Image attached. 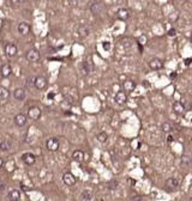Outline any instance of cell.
Masks as SVG:
<instances>
[{
    "label": "cell",
    "instance_id": "obj_1",
    "mask_svg": "<svg viewBox=\"0 0 192 201\" xmlns=\"http://www.w3.org/2000/svg\"><path fill=\"white\" fill-rule=\"evenodd\" d=\"M90 11L94 16H101L102 13L106 11V9H105V5L102 2L95 1L90 5Z\"/></svg>",
    "mask_w": 192,
    "mask_h": 201
},
{
    "label": "cell",
    "instance_id": "obj_2",
    "mask_svg": "<svg viewBox=\"0 0 192 201\" xmlns=\"http://www.w3.org/2000/svg\"><path fill=\"white\" fill-rule=\"evenodd\" d=\"M25 58H27V60L29 61V62H37V61L40 60V53H39L37 49L31 48V49H29L27 51Z\"/></svg>",
    "mask_w": 192,
    "mask_h": 201
},
{
    "label": "cell",
    "instance_id": "obj_3",
    "mask_svg": "<svg viewBox=\"0 0 192 201\" xmlns=\"http://www.w3.org/2000/svg\"><path fill=\"white\" fill-rule=\"evenodd\" d=\"M41 115H42V111L39 107H36V105H34V107H30L29 108V110H28V116L30 117L31 120L36 121L39 120L41 117Z\"/></svg>",
    "mask_w": 192,
    "mask_h": 201
},
{
    "label": "cell",
    "instance_id": "obj_4",
    "mask_svg": "<svg viewBox=\"0 0 192 201\" xmlns=\"http://www.w3.org/2000/svg\"><path fill=\"white\" fill-rule=\"evenodd\" d=\"M5 53L9 58H15L18 53V48L15 43H6L5 44Z\"/></svg>",
    "mask_w": 192,
    "mask_h": 201
},
{
    "label": "cell",
    "instance_id": "obj_5",
    "mask_svg": "<svg viewBox=\"0 0 192 201\" xmlns=\"http://www.w3.org/2000/svg\"><path fill=\"white\" fill-rule=\"evenodd\" d=\"M62 181H64V183H65L66 186L72 187V186H75V184H76L77 178L75 177V175H73L72 172H65V174H64V176H62Z\"/></svg>",
    "mask_w": 192,
    "mask_h": 201
},
{
    "label": "cell",
    "instance_id": "obj_6",
    "mask_svg": "<svg viewBox=\"0 0 192 201\" xmlns=\"http://www.w3.org/2000/svg\"><path fill=\"white\" fill-rule=\"evenodd\" d=\"M148 65H149V67L152 71H159L163 67V62L159 58H152V59H150L149 62H148Z\"/></svg>",
    "mask_w": 192,
    "mask_h": 201
},
{
    "label": "cell",
    "instance_id": "obj_7",
    "mask_svg": "<svg viewBox=\"0 0 192 201\" xmlns=\"http://www.w3.org/2000/svg\"><path fill=\"white\" fill-rule=\"evenodd\" d=\"M179 186V181L175 177H169L168 180H166V189L169 191H175Z\"/></svg>",
    "mask_w": 192,
    "mask_h": 201
},
{
    "label": "cell",
    "instance_id": "obj_8",
    "mask_svg": "<svg viewBox=\"0 0 192 201\" xmlns=\"http://www.w3.org/2000/svg\"><path fill=\"white\" fill-rule=\"evenodd\" d=\"M46 146H47L48 151L55 152V151H58V149H59V140H58L57 138H51V139L47 140Z\"/></svg>",
    "mask_w": 192,
    "mask_h": 201
},
{
    "label": "cell",
    "instance_id": "obj_9",
    "mask_svg": "<svg viewBox=\"0 0 192 201\" xmlns=\"http://www.w3.org/2000/svg\"><path fill=\"white\" fill-rule=\"evenodd\" d=\"M35 88L37 90H45L47 88V79L45 77H41V76L36 77L35 78Z\"/></svg>",
    "mask_w": 192,
    "mask_h": 201
},
{
    "label": "cell",
    "instance_id": "obj_10",
    "mask_svg": "<svg viewBox=\"0 0 192 201\" xmlns=\"http://www.w3.org/2000/svg\"><path fill=\"white\" fill-rule=\"evenodd\" d=\"M114 100L115 102L118 103V104H125L126 102H127V93L125 92V91H118L117 93H115V97H114Z\"/></svg>",
    "mask_w": 192,
    "mask_h": 201
},
{
    "label": "cell",
    "instance_id": "obj_11",
    "mask_svg": "<svg viewBox=\"0 0 192 201\" xmlns=\"http://www.w3.org/2000/svg\"><path fill=\"white\" fill-rule=\"evenodd\" d=\"M13 121H15V125L16 126H18V127H23V126H25V123H27V115H24V114H17L15 117H13Z\"/></svg>",
    "mask_w": 192,
    "mask_h": 201
},
{
    "label": "cell",
    "instance_id": "obj_12",
    "mask_svg": "<svg viewBox=\"0 0 192 201\" xmlns=\"http://www.w3.org/2000/svg\"><path fill=\"white\" fill-rule=\"evenodd\" d=\"M129 17H130V12L127 9H125V7H120L119 10L117 11V18L119 20H122V22H125V20L129 19Z\"/></svg>",
    "mask_w": 192,
    "mask_h": 201
},
{
    "label": "cell",
    "instance_id": "obj_13",
    "mask_svg": "<svg viewBox=\"0 0 192 201\" xmlns=\"http://www.w3.org/2000/svg\"><path fill=\"white\" fill-rule=\"evenodd\" d=\"M22 159H23V162H24L27 165H32V164H35V162H36V157H35L31 152H25V153L22 156Z\"/></svg>",
    "mask_w": 192,
    "mask_h": 201
},
{
    "label": "cell",
    "instance_id": "obj_14",
    "mask_svg": "<svg viewBox=\"0 0 192 201\" xmlns=\"http://www.w3.org/2000/svg\"><path fill=\"white\" fill-rule=\"evenodd\" d=\"M25 96H27V93H25V90L23 88H17L13 91V97L16 100H24Z\"/></svg>",
    "mask_w": 192,
    "mask_h": 201
},
{
    "label": "cell",
    "instance_id": "obj_15",
    "mask_svg": "<svg viewBox=\"0 0 192 201\" xmlns=\"http://www.w3.org/2000/svg\"><path fill=\"white\" fill-rule=\"evenodd\" d=\"M30 24L27 22H22L18 24V32L20 35H28L30 32Z\"/></svg>",
    "mask_w": 192,
    "mask_h": 201
},
{
    "label": "cell",
    "instance_id": "obj_16",
    "mask_svg": "<svg viewBox=\"0 0 192 201\" xmlns=\"http://www.w3.org/2000/svg\"><path fill=\"white\" fill-rule=\"evenodd\" d=\"M0 73L4 78H9L11 74H12V67H11L9 64H5L1 66V70H0Z\"/></svg>",
    "mask_w": 192,
    "mask_h": 201
},
{
    "label": "cell",
    "instance_id": "obj_17",
    "mask_svg": "<svg viewBox=\"0 0 192 201\" xmlns=\"http://www.w3.org/2000/svg\"><path fill=\"white\" fill-rule=\"evenodd\" d=\"M122 88L125 92H131L136 89V83L133 80H125L122 83Z\"/></svg>",
    "mask_w": 192,
    "mask_h": 201
},
{
    "label": "cell",
    "instance_id": "obj_18",
    "mask_svg": "<svg viewBox=\"0 0 192 201\" xmlns=\"http://www.w3.org/2000/svg\"><path fill=\"white\" fill-rule=\"evenodd\" d=\"M83 68H84V73H85V74H89L90 72H92V70H94V65H92V60H91L90 58L83 62Z\"/></svg>",
    "mask_w": 192,
    "mask_h": 201
},
{
    "label": "cell",
    "instance_id": "obj_19",
    "mask_svg": "<svg viewBox=\"0 0 192 201\" xmlns=\"http://www.w3.org/2000/svg\"><path fill=\"white\" fill-rule=\"evenodd\" d=\"M173 110H174V113H177V114H184V111H185V107L182 105L181 102L177 100V102L173 103Z\"/></svg>",
    "mask_w": 192,
    "mask_h": 201
},
{
    "label": "cell",
    "instance_id": "obj_20",
    "mask_svg": "<svg viewBox=\"0 0 192 201\" xmlns=\"http://www.w3.org/2000/svg\"><path fill=\"white\" fill-rule=\"evenodd\" d=\"M72 158H73V161L81 163V162H83V159H84V152L81 150L73 151V153H72Z\"/></svg>",
    "mask_w": 192,
    "mask_h": 201
},
{
    "label": "cell",
    "instance_id": "obj_21",
    "mask_svg": "<svg viewBox=\"0 0 192 201\" xmlns=\"http://www.w3.org/2000/svg\"><path fill=\"white\" fill-rule=\"evenodd\" d=\"M7 198H9V200L10 201H19V199H20L19 191H17V189H12V191L9 193Z\"/></svg>",
    "mask_w": 192,
    "mask_h": 201
},
{
    "label": "cell",
    "instance_id": "obj_22",
    "mask_svg": "<svg viewBox=\"0 0 192 201\" xmlns=\"http://www.w3.org/2000/svg\"><path fill=\"white\" fill-rule=\"evenodd\" d=\"M10 97V91L5 86H0V100H6Z\"/></svg>",
    "mask_w": 192,
    "mask_h": 201
},
{
    "label": "cell",
    "instance_id": "obj_23",
    "mask_svg": "<svg viewBox=\"0 0 192 201\" xmlns=\"http://www.w3.org/2000/svg\"><path fill=\"white\" fill-rule=\"evenodd\" d=\"M77 32H78V35L81 36V37H85V36H88L89 35V29H88V27L87 25H79L78 27V29H77Z\"/></svg>",
    "mask_w": 192,
    "mask_h": 201
},
{
    "label": "cell",
    "instance_id": "obj_24",
    "mask_svg": "<svg viewBox=\"0 0 192 201\" xmlns=\"http://www.w3.org/2000/svg\"><path fill=\"white\" fill-rule=\"evenodd\" d=\"M11 146H12V144L7 139H5V140H2L0 142V150L1 151H9L11 149Z\"/></svg>",
    "mask_w": 192,
    "mask_h": 201
},
{
    "label": "cell",
    "instance_id": "obj_25",
    "mask_svg": "<svg viewBox=\"0 0 192 201\" xmlns=\"http://www.w3.org/2000/svg\"><path fill=\"white\" fill-rule=\"evenodd\" d=\"M82 199L84 201H90L92 200V198H94V195H92V193L90 191H83L81 194Z\"/></svg>",
    "mask_w": 192,
    "mask_h": 201
},
{
    "label": "cell",
    "instance_id": "obj_26",
    "mask_svg": "<svg viewBox=\"0 0 192 201\" xmlns=\"http://www.w3.org/2000/svg\"><path fill=\"white\" fill-rule=\"evenodd\" d=\"M96 139L102 142V144H105L106 141L108 140V135H107V133H105V132H101V133H99L97 135H96Z\"/></svg>",
    "mask_w": 192,
    "mask_h": 201
},
{
    "label": "cell",
    "instance_id": "obj_27",
    "mask_svg": "<svg viewBox=\"0 0 192 201\" xmlns=\"http://www.w3.org/2000/svg\"><path fill=\"white\" fill-rule=\"evenodd\" d=\"M118 181L117 180H111V181L107 183V187H108V189H111V191H114V189H117L118 188Z\"/></svg>",
    "mask_w": 192,
    "mask_h": 201
},
{
    "label": "cell",
    "instance_id": "obj_28",
    "mask_svg": "<svg viewBox=\"0 0 192 201\" xmlns=\"http://www.w3.org/2000/svg\"><path fill=\"white\" fill-rule=\"evenodd\" d=\"M162 131L164 132V133H169V132L172 131V126H171V123L164 122V123L162 125Z\"/></svg>",
    "mask_w": 192,
    "mask_h": 201
},
{
    "label": "cell",
    "instance_id": "obj_29",
    "mask_svg": "<svg viewBox=\"0 0 192 201\" xmlns=\"http://www.w3.org/2000/svg\"><path fill=\"white\" fill-rule=\"evenodd\" d=\"M137 43H138L141 47L142 46H144V44L147 43V37H145V36H141V37L138 39V41H137Z\"/></svg>",
    "mask_w": 192,
    "mask_h": 201
},
{
    "label": "cell",
    "instance_id": "obj_30",
    "mask_svg": "<svg viewBox=\"0 0 192 201\" xmlns=\"http://www.w3.org/2000/svg\"><path fill=\"white\" fill-rule=\"evenodd\" d=\"M27 85L28 86H35V78H32V77H30V78H28L27 79Z\"/></svg>",
    "mask_w": 192,
    "mask_h": 201
},
{
    "label": "cell",
    "instance_id": "obj_31",
    "mask_svg": "<svg viewBox=\"0 0 192 201\" xmlns=\"http://www.w3.org/2000/svg\"><path fill=\"white\" fill-rule=\"evenodd\" d=\"M130 201H144V199L142 196H139V195H136V196H132Z\"/></svg>",
    "mask_w": 192,
    "mask_h": 201
},
{
    "label": "cell",
    "instance_id": "obj_32",
    "mask_svg": "<svg viewBox=\"0 0 192 201\" xmlns=\"http://www.w3.org/2000/svg\"><path fill=\"white\" fill-rule=\"evenodd\" d=\"M175 35H177V31H175V29H169V30H168V36H171V37H172V36H175Z\"/></svg>",
    "mask_w": 192,
    "mask_h": 201
},
{
    "label": "cell",
    "instance_id": "obj_33",
    "mask_svg": "<svg viewBox=\"0 0 192 201\" xmlns=\"http://www.w3.org/2000/svg\"><path fill=\"white\" fill-rule=\"evenodd\" d=\"M103 48L105 49H109V42H103Z\"/></svg>",
    "mask_w": 192,
    "mask_h": 201
},
{
    "label": "cell",
    "instance_id": "obj_34",
    "mask_svg": "<svg viewBox=\"0 0 192 201\" xmlns=\"http://www.w3.org/2000/svg\"><path fill=\"white\" fill-rule=\"evenodd\" d=\"M4 189H5V183L2 181H0V191H4Z\"/></svg>",
    "mask_w": 192,
    "mask_h": 201
},
{
    "label": "cell",
    "instance_id": "obj_35",
    "mask_svg": "<svg viewBox=\"0 0 192 201\" xmlns=\"http://www.w3.org/2000/svg\"><path fill=\"white\" fill-rule=\"evenodd\" d=\"M173 140H174V138H173L172 135H168V138H167V141H168V142H172Z\"/></svg>",
    "mask_w": 192,
    "mask_h": 201
},
{
    "label": "cell",
    "instance_id": "obj_36",
    "mask_svg": "<svg viewBox=\"0 0 192 201\" xmlns=\"http://www.w3.org/2000/svg\"><path fill=\"white\" fill-rule=\"evenodd\" d=\"M190 64H191V59H186V60H185V65H187V66H189Z\"/></svg>",
    "mask_w": 192,
    "mask_h": 201
},
{
    "label": "cell",
    "instance_id": "obj_37",
    "mask_svg": "<svg viewBox=\"0 0 192 201\" xmlns=\"http://www.w3.org/2000/svg\"><path fill=\"white\" fill-rule=\"evenodd\" d=\"M2 166H4V161H2V158L0 157V169H1Z\"/></svg>",
    "mask_w": 192,
    "mask_h": 201
},
{
    "label": "cell",
    "instance_id": "obj_38",
    "mask_svg": "<svg viewBox=\"0 0 192 201\" xmlns=\"http://www.w3.org/2000/svg\"><path fill=\"white\" fill-rule=\"evenodd\" d=\"M175 77H177V73H172L171 74V78H175Z\"/></svg>",
    "mask_w": 192,
    "mask_h": 201
},
{
    "label": "cell",
    "instance_id": "obj_39",
    "mask_svg": "<svg viewBox=\"0 0 192 201\" xmlns=\"http://www.w3.org/2000/svg\"><path fill=\"white\" fill-rule=\"evenodd\" d=\"M189 201H192V196H191V198H190V200H189Z\"/></svg>",
    "mask_w": 192,
    "mask_h": 201
},
{
    "label": "cell",
    "instance_id": "obj_40",
    "mask_svg": "<svg viewBox=\"0 0 192 201\" xmlns=\"http://www.w3.org/2000/svg\"><path fill=\"white\" fill-rule=\"evenodd\" d=\"M191 43H192V36H191Z\"/></svg>",
    "mask_w": 192,
    "mask_h": 201
}]
</instances>
